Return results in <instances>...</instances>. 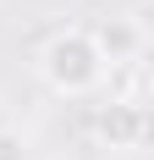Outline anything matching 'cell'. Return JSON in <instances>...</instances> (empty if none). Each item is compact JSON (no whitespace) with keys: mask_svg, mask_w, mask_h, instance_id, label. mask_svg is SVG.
I'll return each instance as SVG.
<instances>
[{"mask_svg":"<svg viewBox=\"0 0 154 160\" xmlns=\"http://www.w3.org/2000/svg\"><path fill=\"white\" fill-rule=\"evenodd\" d=\"M39 78H44L50 94L83 99V94H94L110 78V66H105V55H99L88 28H61V33H50L44 50H39Z\"/></svg>","mask_w":154,"mask_h":160,"instance_id":"cell-1","label":"cell"},{"mask_svg":"<svg viewBox=\"0 0 154 160\" xmlns=\"http://www.w3.org/2000/svg\"><path fill=\"white\" fill-rule=\"evenodd\" d=\"M99 138L110 149H143L149 138V111H143V99H110L105 111H99Z\"/></svg>","mask_w":154,"mask_h":160,"instance_id":"cell-2","label":"cell"},{"mask_svg":"<svg viewBox=\"0 0 154 160\" xmlns=\"http://www.w3.org/2000/svg\"><path fill=\"white\" fill-rule=\"evenodd\" d=\"M94 44H99L105 66L116 72V66H127V61H138V55H143V33H138V22H132V17H110L105 28L94 33Z\"/></svg>","mask_w":154,"mask_h":160,"instance_id":"cell-3","label":"cell"},{"mask_svg":"<svg viewBox=\"0 0 154 160\" xmlns=\"http://www.w3.org/2000/svg\"><path fill=\"white\" fill-rule=\"evenodd\" d=\"M0 160H28V144L17 132H0Z\"/></svg>","mask_w":154,"mask_h":160,"instance_id":"cell-4","label":"cell"}]
</instances>
